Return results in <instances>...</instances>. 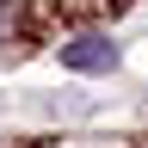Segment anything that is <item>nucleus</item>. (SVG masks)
Segmentation results:
<instances>
[{
	"mask_svg": "<svg viewBox=\"0 0 148 148\" xmlns=\"http://www.w3.org/2000/svg\"><path fill=\"white\" fill-rule=\"evenodd\" d=\"M62 62L74 74H105V68H117V43L111 37H74V43H62Z\"/></svg>",
	"mask_w": 148,
	"mask_h": 148,
	"instance_id": "nucleus-1",
	"label": "nucleus"
},
{
	"mask_svg": "<svg viewBox=\"0 0 148 148\" xmlns=\"http://www.w3.org/2000/svg\"><path fill=\"white\" fill-rule=\"evenodd\" d=\"M0 148H6V142H0Z\"/></svg>",
	"mask_w": 148,
	"mask_h": 148,
	"instance_id": "nucleus-2",
	"label": "nucleus"
}]
</instances>
